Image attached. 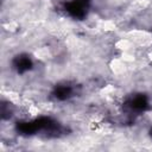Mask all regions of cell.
Wrapping results in <instances>:
<instances>
[{
  "mask_svg": "<svg viewBox=\"0 0 152 152\" xmlns=\"http://www.w3.org/2000/svg\"><path fill=\"white\" fill-rule=\"evenodd\" d=\"M89 6V0H71L65 5L66 12L77 19H82L86 17Z\"/></svg>",
  "mask_w": 152,
  "mask_h": 152,
  "instance_id": "1",
  "label": "cell"
},
{
  "mask_svg": "<svg viewBox=\"0 0 152 152\" xmlns=\"http://www.w3.org/2000/svg\"><path fill=\"white\" fill-rule=\"evenodd\" d=\"M126 107L133 112H144L148 108V100L145 95L138 94L127 100Z\"/></svg>",
  "mask_w": 152,
  "mask_h": 152,
  "instance_id": "2",
  "label": "cell"
},
{
  "mask_svg": "<svg viewBox=\"0 0 152 152\" xmlns=\"http://www.w3.org/2000/svg\"><path fill=\"white\" fill-rule=\"evenodd\" d=\"M13 68L19 72H26L27 70H30L32 68V61L28 56L26 55H19L13 59Z\"/></svg>",
  "mask_w": 152,
  "mask_h": 152,
  "instance_id": "3",
  "label": "cell"
},
{
  "mask_svg": "<svg viewBox=\"0 0 152 152\" xmlns=\"http://www.w3.org/2000/svg\"><path fill=\"white\" fill-rule=\"evenodd\" d=\"M72 94H74V88L68 83L58 84V86H56V88L53 90V96L57 100H61V101L71 97Z\"/></svg>",
  "mask_w": 152,
  "mask_h": 152,
  "instance_id": "4",
  "label": "cell"
},
{
  "mask_svg": "<svg viewBox=\"0 0 152 152\" xmlns=\"http://www.w3.org/2000/svg\"><path fill=\"white\" fill-rule=\"evenodd\" d=\"M151 134H152V129H151Z\"/></svg>",
  "mask_w": 152,
  "mask_h": 152,
  "instance_id": "5",
  "label": "cell"
}]
</instances>
